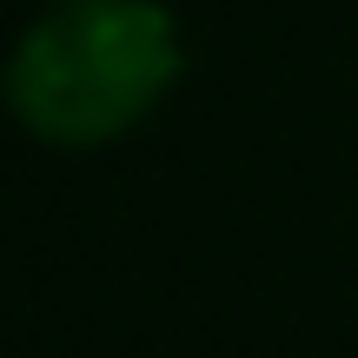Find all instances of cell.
<instances>
[{
    "label": "cell",
    "mask_w": 358,
    "mask_h": 358,
    "mask_svg": "<svg viewBox=\"0 0 358 358\" xmlns=\"http://www.w3.org/2000/svg\"><path fill=\"white\" fill-rule=\"evenodd\" d=\"M179 73V34L153 0H60L20 34L7 100L53 146H100L127 133Z\"/></svg>",
    "instance_id": "1"
}]
</instances>
